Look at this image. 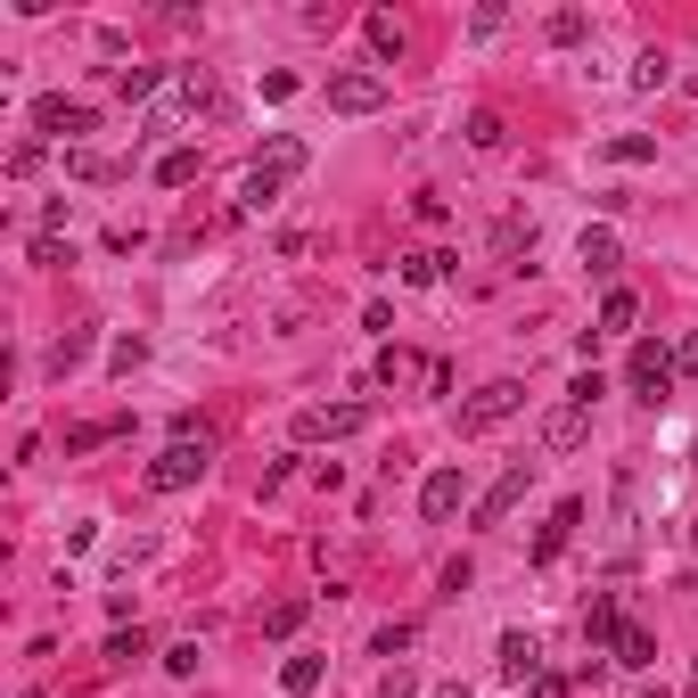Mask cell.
Returning <instances> with one entry per match:
<instances>
[{
    "mask_svg": "<svg viewBox=\"0 0 698 698\" xmlns=\"http://www.w3.org/2000/svg\"><path fill=\"white\" fill-rule=\"evenodd\" d=\"M206 469H215V436L198 428V436H173L157 460H148V485H157V493H189Z\"/></svg>",
    "mask_w": 698,
    "mask_h": 698,
    "instance_id": "1",
    "label": "cell"
},
{
    "mask_svg": "<svg viewBox=\"0 0 698 698\" xmlns=\"http://www.w3.org/2000/svg\"><path fill=\"white\" fill-rule=\"evenodd\" d=\"M518 411H526V387H518V378H485L469 403H460V436H493V428H510Z\"/></svg>",
    "mask_w": 698,
    "mask_h": 698,
    "instance_id": "2",
    "label": "cell"
},
{
    "mask_svg": "<svg viewBox=\"0 0 698 698\" xmlns=\"http://www.w3.org/2000/svg\"><path fill=\"white\" fill-rule=\"evenodd\" d=\"M674 378H682V370H674V346H666V337H641V346L625 353V387L641 395V403H666Z\"/></svg>",
    "mask_w": 698,
    "mask_h": 698,
    "instance_id": "3",
    "label": "cell"
},
{
    "mask_svg": "<svg viewBox=\"0 0 698 698\" xmlns=\"http://www.w3.org/2000/svg\"><path fill=\"white\" fill-rule=\"evenodd\" d=\"M370 428V403H305L296 411V443H346Z\"/></svg>",
    "mask_w": 698,
    "mask_h": 698,
    "instance_id": "4",
    "label": "cell"
},
{
    "mask_svg": "<svg viewBox=\"0 0 698 698\" xmlns=\"http://www.w3.org/2000/svg\"><path fill=\"white\" fill-rule=\"evenodd\" d=\"M222 108V91H215V67H181L173 82H164V116L189 123V116H215Z\"/></svg>",
    "mask_w": 698,
    "mask_h": 698,
    "instance_id": "5",
    "label": "cell"
},
{
    "mask_svg": "<svg viewBox=\"0 0 698 698\" xmlns=\"http://www.w3.org/2000/svg\"><path fill=\"white\" fill-rule=\"evenodd\" d=\"M33 132L41 140H82V132H99V108H91V99H33Z\"/></svg>",
    "mask_w": 698,
    "mask_h": 698,
    "instance_id": "6",
    "label": "cell"
},
{
    "mask_svg": "<svg viewBox=\"0 0 698 698\" xmlns=\"http://www.w3.org/2000/svg\"><path fill=\"white\" fill-rule=\"evenodd\" d=\"M526 485H535V460H518V469H501V477H493V485H485V493H477L469 526H477V535H485V526H501V518H510L518 501H526Z\"/></svg>",
    "mask_w": 698,
    "mask_h": 698,
    "instance_id": "7",
    "label": "cell"
},
{
    "mask_svg": "<svg viewBox=\"0 0 698 698\" xmlns=\"http://www.w3.org/2000/svg\"><path fill=\"white\" fill-rule=\"evenodd\" d=\"M329 108L337 116H378V108H387V74H370V67L329 74Z\"/></svg>",
    "mask_w": 698,
    "mask_h": 698,
    "instance_id": "8",
    "label": "cell"
},
{
    "mask_svg": "<svg viewBox=\"0 0 698 698\" xmlns=\"http://www.w3.org/2000/svg\"><path fill=\"white\" fill-rule=\"evenodd\" d=\"M460 501H469V477H460V469H436L428 485H419V518H428V526H452Z\"/></svg>",
    "mask_w": 698,
    "mask_h": 698,
    "instance_id": "9",
    "label": "cell"
},
{
    "mask_svg": "<svg viewBox=\"0 0 698 698\" xmlns=\"http://www.w3.org/2000/svg\"><path fill=\"white\" fill-rule=\"evenodd\" d=\"M576 526H584V501H559V510L542 518V535H535V551H526V559H535V567H551V559L567 551V542H576Z\"/></svg>",
    "mask_w": 698,
    "mask_h": 698,
    "instance_id": "10",
    "label": "cell"
},
{
    "mask_svg": "<svg viewBox=\"0 0 698 698\" xmlns=\"http://www.w3.org/2000/svg\"><path fill=\"white\" fill-rule=\"evenodd\" d=\"M584 436H591V411L584 403H559L551 419H542V452H584Z\"/></svg>",
    "mask_w": 698,
    "mask_h": 698,
    "instance_id": "11",
    "label": "cell"
},
{
    "mask_svg": "<svg viewBox=\"0 0 698 698\" xmlns=\"http://www.w3.org/2000/svg\"><path fill=\"white\" fill-rule=\"evenodd\" d=\"M312 164V148L296 140V132H280V140H263V157H256V173H271V181H296Z\"/></svg>",
    "mask_w": 698,
    "mask_h": 698,
    "instance_id": "12",
    "label": "cell"
},
{
    "mask_svg": "<svg viewBox=\"0 0 698 698\" xmlns=\"http://www.w3.org/2000/svg\"><path fill=\"white\" fill-rule=\"evenodd\" d=\"M501 674H510V682L551 674V666H542V641H535V632H501Z\"/></svg>",
    "mask_w": 698,
    "mask_h": 698,
    "instance_id": "13",
    "label": "cell"
},
{
    "mask_svg": "<svg viewBox=\"0 0 698 698\" xmlns=\"http://www.w3.org/2000/svg\"><path fill=\"white\" fill-rule=\"evenodd\" d=\"M576 263L591 271V280H608V271H617L625 256H617V230H608V222H591L584 230V239H576Z\"/></svg>",
    "mask_w": 698,
    "mask_h": 698,
    "instance_id": "14",
    "label": "cell"
},
{
    "mask_svg": "<svg viewBox=\"0 0 698 698\" xmlns=\"http://www.w3.org/2000/svg\"><path fill=\"white\" fill-rule=\"evenodd\" d=\"M116 436H132V411H108V419H82V428H67V452H99V443H116Z\"/></svg>",
    "mask_w": 698,
    "mask_h": 698,
    "instance_id": "15",
    "label": "cell"
},
{
    "mask_svg": "<svg viewBox=\"0 0 698 698\" xmlns=\"http://www.w3.org/2000/svg\"><path fill=\"white\" fill-rule=\"evenodd\" d=\"M608 658H617L625 674H649V666H658V632H649V625H625V632H617V649H608Z\"/></svg>",
    "mask_w": 698,
    "mask_h": 698,
    "instance_id": "16",
    "label": "cell"
},
{
    "mask_svg": "<svg viewBox=\"0 0 698 698\" xmlns=\"http://www.w3.org/2000/svg\"><path fill=\"white\" fill-rule=\"evenodd\" d=\"M362 33H370V50L387 58V67L411 50V33H403V17H395V9H370V17H362Z\"/></svg>",
    "mask_w": 698,
    "mask_h": 698,
    "instance_id": "17",
    "label": "cell"
},
{
    "mask_svg": "<svg viewBox=\"0 0 698 698\" xmlns=\"http://www.w3.org/2000/svg\"><path fill=\"white\" fill-rule=\"evenodd\" d=\"M395 271H403L411 288H436L443 271H452V256H443V247H411V256H395Z\"/></svg>",
    "mask_w": 698,
    "mask_h": 698,
    "instance_id": "18",
    "label": "cell"
},
{
    "mask_svg": "<svg viewBox=\"0 0 698 698\" xmlns=\"http://www.w3.org/2000/svg\"><path fill=\"white\" fill-rule=\"evenodd\" d=\"M617 632H625V608H617V600H591V608H584V641H591V649H617Z\"/></svg>",
    "mask_w": 698,
    "mask_h": 698,
    "instance_id": "19",
    "label": "cell"
},
{
    "mask_svg": "<svg viewBox=\"0 0 698 698\" xmlns=\"http://www.w3.org/2000/svg\"><path fill=\"white\" fill-rule=\"evenodd\" d=\"M82 362H91V329H67V337L50 346V362H41V370H50V378H67V370H82Z\"/></svg>",
    "mask_w": 698,
    "mask_h": 698,
    "instance_id": "20",
    "label": "cell"
},
{
    "mask_svg": "<svg viewBox=\"0 0 698 698\" xmlns=\"http://www.w3.org/2000/svg\"><path fill=\"white\" fill-rule=\"evenodd\" d=\"M526 247H535V215H501L493 222V256L510 263V256H526Z\"/></svg>",
    "mask_w": 698,
    "mask_h": 698,
    "instance_id": "21",
    "label": "cell"
},
{
    "mask_svg": "<svg viewBox=\"0 0 698 698\" xmlns=\"http://www.w3.org/2000/svg\"><path fill=\"white\" fill-rule=\"evenodd\" d=\"M99 658H108L116 674H123V666H140V658H148V632H140V625H116V632H108V649H99Z\"/></svg>",
    "mask_w": 698,
    "mask_h": 698,
    "instance_id": "22",
    "label": "cell"
},
{
    "mask_svg": "<svg viewBox=\"0 0 698 698\" xmlns=\"http://www.w3.org/2000/svg\"><path fill=\"white\" fill-rule=\"evenodd\" d=\"M321 682H329V666H321V658H288V666H280V690H288V698H312Z\"/></svg>",
    "mask_w": 698,
    "mask_h": 698,
    "instance_id": "23",
    "label": "cell"
},
{
    "mask_svg": "<svg viewBox=\"0 0 698 698\" xmlns=\"http://www.w3.org/2000/svg\"><path fill=\"white\" fill-rule=\"evenodd\" d=\"M198 164H206L198 148H164V157H157V181H164V189H189V181H198Z\"/></svg>",
    "mask_w": 698,
    "mask_h": 698,
    "instance_id": "24",
    "label": "cell"
},
{
    "mask_svg": "<svg viewBox=\"0 0 698 698\" xmlns=\"http://www.w3.org/2000/svg\"><path fill=\"white\" fill-rule=\"evenodd\" d=\"M632 321H641V296H632V288H608V296H600V329H632Z\"/></svg>",
    "mask_w": 698,
    "mask_h": 698,
    "instance_id": "25",
    "label": "cell"
},
{
    "mask_svg": "<svg viewBox=\"0 0 698 698\" xmlns=\"http://www.w3.org/2000/svg\"><path fill=\"white\" fill-rule=\"evenodd\" d=\"M67 173H74V181H116L123 164H116V157H99V148H67Z\"/></svg>",
    "mask_w": 698,
    "mask_h": 698,
    "instance_id": "26",
    "label": "cell"
},
{
    "mask_svg": "<svg viewBox=\"0 0 698 698\" xmlns=\"http://www.w3.org/2000/svg\"><path fill=\"white\" fill-rule=\"evenodd\" d=\"M460 132H469V148H485V157H493V148H501V140H510V123H501L493 108H477L469 123H460Z\"/></svg>",
    "mask_w": 698,
    "mask_h": 698,
    "instance_id": "27",
    "label": "cell"
},
{
    "mask_svg": "<svg viewBox=\"0 0 698 698\" xmlns=\"http://www.w3.org/2000/svg\"><path fill=\"white\" fill-rule=\"evenodd\" d=\"M305 617H312V600H271V608H263V632H271V641H288Z\"/></svg>",
    "mask_w": 698,
    "mask_h": 698,
    "instance_id": "28",
    "label": "cell"
},
{
    "mask_svg": "<svg viewBox=\"0 0 698 698\" xmlns=\"http://www.w3.org/2000/svg\"><path fill=\"white\" fill-rule=\"evenodd\" d=\"M666 74H674L666 50H641V58H632V91H666Z\"/></svg>",
    "mask_w": 698,
    "mask_h": 698,
    "instance_id": "29",
    "label": "cell"
},
{
    "mask_svg": "<svg viewBox=\"0 0 698 698\" xmlns=\"http://www.w3.org/2000/svg\"><path fill=\"white\" fill-rule=\"evenodd\" d=\"M403 378H428V362H411L403 346H387L378 353V387H403Z\"/></svg>",
    "mask_w": 698,
    "mask_h": 698,
    "instance_id": "30",
    "label": "cell"
},
{
    "mask_svg": "<svg viewBox=\"0 0 698 698\" xmlns=\"http://www.w3.org/2000/svg\"><path fill=\"white\" fill-rule=\"evenodd\" d=\"M280 189H288V181H271V173H256V164H247V181H239V206H247V215H263V206L280 198Z\"/></svg>",
    "mask_w": 698,
    "mask_h": 698,
    "instance_id": "31",
    "label": "cell"
},
{
    "mask_svg": "<svg viewBox=\"0 0 698 698\" xmlns=\"http://www.w3.org/2000/svg\"><path fill=\"white\" fill-rule=\"evenodd\" d=\"M649 157H658L649 132H617V140H608V164H649Z\"/></svg>",
    "mask_w": 698,
    "mask_h": 698,
    "instance_id": "32",
    "label": "cell"
},
{
    "mask_svg": "<svg viewBox=\"0 0 698 698\" xmlns=\"http://www.w3.org/2000/svg\"><path fill=\"white\" fill-rule=\"evenodd\" d=\"M26 256H33L41 271H50V263H74V247L58 239V230H33V247H26Z\"/></svg>",
    "mask_w": 698,
    "mask_h": 698,
    "instance_id": "33",
    "label": "cell"
},
{
    "mask_svg": "<svg viewBox=\"0 0 698 698\" xmlns=\"http://www.w3.org/2000/svg\"><path fill=\"white\" fill-rule=\"evenodd\" d=\"M41 173V140H17L9 148V181H33Z\"/></svg>",
    "mask_w": 698,
    "mask_h": 698,
    "instance_id": "34",
    "label": "cell"
},
{
    "mask_svg": "<svg viewBox=\"0 0 698 698\" xmlns=\"http://www.w3.org/2000/svg\"><path fill=\"white\" fill-rule=\"evenodd\" d=\"M542 33H551L559 50H576V41H584V9H559V17H551V26H542Z\"/></svg>",
    "mask_w": 698,
    "mask_h": 698,
    "instance_id": "35",
    "label": "cell"
},
{
    "mask_svg": "<svg viewBox=\"0 0 698 698\" xmlns=\"http://www.w3.org/2000/svg\"><path fill=\"white\" fill-rule=\"evenodd\" d=\"M600 395H608V378H600V370H576V387H567V403H584V411H591Z\"/></svg>",
    "mask_w": 698,
    "mask_h": 698,
    "instance_id": "36",
    "label": "cell"
},
{
    "mask_svg": "<svg viewBox=\"0 0 698 698\" xmlns=\"http://www.w3.org/2000/svg\"><path fill=\"white\" fill-rule=\"evenodd\" d=\"M164 674H173V682H189V674H198V641H173V649H164Z\"/></svg>",
    "mask_w": 698,
    "mask_h": 698,
    "instance_id": "37",
    "label": "cell"
},
{
    "mask_svg": "<svg viewBox=\"0 0 698 698\" xmlns=\"http://www.w3.org/2000/svg\"><path fill=\"white\" fill-rule=\"evenodd\" d=\"M419 641V632L411 625H378V658H403V649Z\"/></svg>",
    "mask_w": 698,
    "mask_h": 698,
    "instance_id": "38",
    "label": "cell"
},
{
    "mask_svg": "<svg viewBox=\"0 0 698 698\" xmlns=\"http://www.w3.org/2000/svg\"><path fill=\"white\" fill-rule=\"evenodd\" d=\"M411 215L428 222V230H443V222H452V206H443V198H411Z\"/></svg>",
    "mask_w": 698,
    "mask_h": 698,
    "instance_id": "39",
    "label": "cell"
},
{
    "mask_svg": "<svg viewBox=\"0 0 698 698\" xmlns=\"http://www.w3.org/2000/svg\"><path fill=\"white\" fill-rule=\"evenodd\" d=\"M526 698H567V674H535V682H526Z\"/></svg>",
    "mask_w": 698,
    "mask_h": 698,
    "instance_id": "40",
    "label": "cell"
},
{
    "mask_svg": "<svg viewBox=\"0 0 698 698\" xmlns=\"http://www.w3.org/2000/svg\"><path fill=\"white\" fill-rule=\"evenodd\" d=\"M674 370H682V378H698V329L682 337V346H674Z\"/></svg>",
    "mask_w": 698,
    "mask_h": 698,
    "instance_id": "41",
    "label": "cell"
},
{
    "mask_svg": "<svg viewBox=\"0 0 698 698\" xmlns=\"http://www.w3.org/2000/svg\"><path fill=\"white\" fill-rule=\"evenodd\" d=\"M690 551H698V518H690Z\"/></svg>",
    "mask_w": 698,
    "mask_h": 698,
    "instance_id": "42",
    "label": "cell"
},
{
    "mask_svg": "<svg viewBox=\"0 0 698 698\" xmlns=\"http://www.w3.org/2000/svg\"><path fill=\"white\" fill-rule=\"evenodd\" d=\"M690 698H698V666H690Z\"/></svg>",
    "mask_w": 698,
    "mask_h": 698,
    "instance_id": "43",
    "label": "cell"
},
{
    "mask_svg": "<svg viewBox=\"0 0 698 698\" xmlns=\"http://www.w3.org/2000/svg\"><path fill=\"white\" fill-rule=\"evenodd\" d=\"M641 698H666V690H641Z\"/></svg>",
    "mask_w": 698,
    "mask_h": 698,
    "instance_id": "44",
    "label": "cell"
},
{
    "mask_svg": "<svg viewBox=\"0 0 698 698\" xmlns=\"http://www.w3.org/2000/svg\"><path fill=\"white\" fill-rule=\"evenodd\" d=\"M26 698H41V690H26Z\"/></svg>",
    "mask_w": 698,
    "mask_h": 698,
    "instance_id": "45",
    "label": "cell"
}]
</instances>
